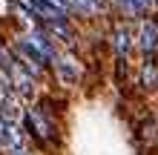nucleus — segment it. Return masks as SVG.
<instances>
[{"label":"nucleus","mask_w":158,"mask_h":155,"mask_svg":"<svg viewBox=\"0 0 158 155\" xmlns=\"http://www.w3.org/2000/svg\"><path fill=\"white\" fill-rule=\"evenodd\" d=\"M20 6H26L32 14L43 17V23H55V20H66V14L60 12V9H55L49 0H17Z\"/></svg>","instance_id":"obj_1"},{"label":"nucleus","mask_w":158,"mask_h":155,"mask_svg":"<svg viewBox=\"0 0 158 155\" xmlns=\"http://www.w3.org/2000/svg\"><path fill=\"white\" fill-rule=\"evenodd\" d=\"M0 144H3L6 149H23V135H20V129L15 126L12 118H3V115H0Z\"/></svg>","instance_id":"obj_2"},{"label":"nucleus","mask_w":158,"mask_h":155,"mask_svg":"<svg viewBox=\"0 0 158 155\" xmlns=\"http://www.w3.org/2000/svg\"><path fill=\"white\" fill-rule=\"evenodd\" d=\"M23 43H29V46L38 52L46 63H49L55 55H58V52H55V40L49 38V35H43V32H32V35H26V38H23Z\"/></svg>","instance_id":"obj_3"},{"label":"nucleus","mask_w":158,"mask_h":155,"mask_svg":"<svg viewBox=\"0 0 158 155\" xmlns=\"http://www.w3.org/2000/svg\"><path fill=\"white\" fill-rule=\"evenodd\" d=\"M26 124H29V129L38 135L40 141H49L52 138V126H49V121H46L38 109H29V112H26Z\"/></svg>","instance_id":"obj_4"},{"label":"nucleus","mask_w":158,"mask_h":155,"mask_svg":"<svg viewBox=\"0 0 158 155\" xmlns=\"http://www.w3.org/2000/svg\"><path fill=\"white\" fill-rule=\"evenodd\" d=\"M138 46L144 52H155L158 49V23H141V32H138Z\"/></svg>","instance_id":"obj_5"},{"label":"nucleus","mask_w":158,"mask_h":155,"mask_svg":"<svg viewBox=\"0 0 158 155\" xmlns=\"http://www.w3.org/2000/svg\"><path fill=\"white\" fill-rule=\"evenodd\" d=\"M52 60H55V66H58V75H60L63 84H75V80H78L81 69H78V63L72 58H58V55H55Z\"/></svg>","instance_id":"obj_6"},{"label":"nucleus","mask_w":158,"mask_h":155,"mask_svg":"<svg viewBox=\"0 0 158 155\" xmlns=\"http://www.w3.org/2000/svg\"><path fill=\"white\" fill-rule=\"evenodd\" d=\"M72 12H81V14H95L101 9V0H69Z\"/></svg>","instance_id":"obj_7"},{"label":"nucleus","mask_w":158,"mask_h":155,"mask_svg":"<svg viewBox=\"0 0 158 155\" xmlns=\"http://www.w3.org/2000/svg\"><path fill=\"white\" fill-rule=\"evenodd\" d=\"M129 40H132V38H129V29H127V26H118V29H115V52L127 55L129 52Z\"/></svg>","instance_id":"obj_8"},{"label":"nucleus","mask_w":158,"mask_h":155,"mask_svg":"<svg viewBox=\"0 0 158 155\" xmlns=\"http://www.w3.org/2000/svg\"><path fill=\"white\" fill-rule=\"evenodd\" d=\"M49 3H52L55 9H60L63 14H69V12H72V6H69V0H49Z\"/></svg>","instance_id":"obj_9"},{"label":"nucleus","mask_w":158,"mask_h":155,"mask_svg":"<svg viewBox=\"0 0 158 155\" xmlns=\"http://www.w3.org/2000/svg\"><path fill=\"white\" fill-rule=\"evenodd\" d=\"M12 155H29L26 149H12Z\"/></svg>","instance_id":"obj_10"}]
</instances>
